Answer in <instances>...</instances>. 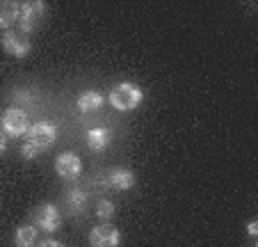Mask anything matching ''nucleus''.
<instances>
[{"label": "nucleus", "mask_w": 258, "mask_h": 247, "mask_svg": "<svg viewBox=\"0 0 258 247\" xmlns=\"http://www.w3.org/2000/svg\"><path fill=\"white\" fill-rule=\"evenodd\" d=\"M19 12H21L19 3H14V0H0V28L12 30V25L19 21Z\"/></svg>", "instance_id": "obj_10"}, {"label": "nucleus", "mask_w": 258, "mask_h": 247, "mask_svg": "<svg viewBox=\"0 0 258 247\" xmlns=\"http://www.w3.org/2000/svg\"><path fill=\"white\" fill-rule=\"evenodd\" d=\"M46 19V3L41 0H28L21 3V12H19V28L21 32L30 34L39 28Z\"/></svg>", "instance_id": "obj_3"}, {"label": "nucleus", "mask_w": 258, "mask_h": 247, "mask_svg": "<svg viewBox=\"0 0 258 247\" xmlns=\"http://www.w3.org/2000/svg\"><path fill=\"white\" fill-rule=\"evenodd\" d=\"M0 46L7 55L12 58H28L30 51H32V41H30V34L21 32V30H5L3 39H0Z\"/></svg>", "instance_id": "obj_4"}, {"label": "nucleus", "mask_w": 258, "mask_h": 247, "mask_svg": "<svg viewBox=\"0 0 258 247\" xmlns=\"http://www.w3.org/2000/svg\"><path fill=\"white\" fill-rule=\"evenodd\" d=\"M142 98H144V94H142V89L137 87L135 82H119V85L112 87V92H110V103H112V108H117V110H121V112L135 110L142 103Z\"/></svg>", "instance_id": "obj_2"}, {"label": "nucleus", "mask_w": 258, "mask_h": 247, "mask_svg": "<svg viewBox=\"0 0 258 247\" xmlns=\"http://www.w3.org/2000/svg\"><path fill=\"white\" fill-rule=\"evenodd\" d=\"M64 206H67L73 215L76 213L80 215L87 209V194H85V190H78V188L67 190V192H64Z\"/></svg>", "instance_id": "obj_13"}, {"label": "nucleus", "mask_w": 258, "mask_h": 247, "mask_svg": "<svg viewBox=\"0 0 258 247\" xmlns=\"http://www.w3.org/2000/svg\"><path fill=\"white\" fill-rule=\"evenodd\" d=\"M0 126H3V133L10 137H21L28 133L30 124H28V112L21 110V108L12 106L3 112V119H0Z\"/></svg>", "instance_id": "obj_5"}, {"label": "nucleus", "mask_w": 258, "mask_h": 247, "mask_svg": "<svg viewBox=\"0 0 258 247\" xmlns=\"http://www.w3.org/2000/svg\"><path fill=\"white\" fill-rule=\"evenodd\" d=\"M32 224L41 231H57V227L62 224V213L55 204H41L39 209H34L32 213Z\"/></svg>", "instance_id": "obj_6"}, {"label": "nucleus", "mask_w": 258, "mask_h": 247, "mask_svg": "<svg viewBox=\"0 0 258 247\" xmlns=\"http://www.w3.org/2000/svg\"><path fill=\"white\" fill-rule=\"evenodd\" d=\"M110 140H112V133H110V128H92V131L87 133V146L92 151H96V154H101V151H105L107 146H110Z\"/></svg>", "instance_id": "obj_11"}, {"label": "nucleus", "mask_w": 258, "mask_h": 247, "mask_svg": "<svg viewBox=\"0 0 258 247\" xmlns=\"http://www.w3.org/2000/svg\"><path fill=\"white\" fill-rule=\"evenodd\" d=\"M247 233L251 238H256V233H258V222H256V220H251V222L247 224Z\"/></svg>", "instance_id": "obj_17"}, {"label": "nucleus", "mask_w": 258, "mask_h": 247, "mask_svg": "<svg viewBox=\"0 0 258 247\" xmlns=\"http://www.w3.org/2000/svg\"><path fill=\"white\" fill-rule=\"evenodd\" d=\"M34 247H67V245H62V242L53 240V238H46V240H41L39 245H34Z\"/></svg>", "instance_id": "obj_16"}, {"label": "nucleus", "mask_w": 258, "mask_h": 247, "mask_svg": "<svg viewBox=\"0 0 258 247\" xmlns=\"http://www.w3.org/2000/svg\"><path fill=\"white\" fill-rule=\"evenodd\" d=\"M119 242H121L119 229L107 222L98 224L89 231V245L92 247H119Z\"/></svg>", "instance_id": "obj_7"}, {"label": "nucleus", "mask_w": 258, "mask_h": 247, "mask_svg": "<svg viewBox=\"0 0 258 247\" xmlns=\"http://www.w3.org/2000/svg\"><path fill=\"white\" fill-rule=\"evenodd\" d=\"M14 245L16 247H34L37 245V227H34V224H23V227H19L14 233Z\"/></svg>", "instance_id": "obj_14"}, {"label": "nucleus", "mask_w": 258, "mask_h": 247, "mask_svg": "<svg viewBox=\"0 0 258 247\" xmlns=\"http://www.w3.org/2000/svg\"><path fill=\"white\" fill-rule=\"evenodd\" d=\"M55 140H57V126L48 119H39L25 133V142H23V146H21V156H23L25 160L37 158L41 151H48Z\"/></svg>", "instance_id": "obj_1"}, {"label": "nucleus", "mask_w": 258, "mask_h": 247, "mask_svg": "<svg viewBox=\"0 0 258 247\" xmlns=\"http://www.w3.org/2000/svg\"><path fill=\"white\" fill-rule=\"evenodd\" d=\"M103 96L98 92H94V89H87V92H83L78 96V101H76V106H78V110L80 112H85V115H92V112H96V110H101V106H103Z\"/></svg>", "instance_id": "obj_12"}, {"label": "nucleus", "mask_w": 258, "mask_h": 247, "mask_svg": "<svg viewBox=\"0 0 258 247\" xmlns=\"http://www.w3.org/2000/svg\"><path fill=\"white\" fill-rule=\"evenodd\" d=\"M80 170H83V163H80V158L76 154H71V151L59 154L57 160H55V172H57L64 181H76L80 176Z\"/></svg>", "instance_id": "obj_8"}, {"label": "nucleus", "mask_w": 258, "mask_h": 247, "mask_svg": "<svg viewBox=\"0 0 258 247\" xmlns=\"http://www.w3.org/2000/svg\"><path fill=\"white\" fill-rule=\"evenodd\" d=\"M107 183L112 185L114 190L126 192V190H131L135 185V172L128 170V167H117V170H112L107 174Z\"/></svg>", "instance_id": "obj_9"}, {"label": "nucleus", "mask_w": 258, "mask_h": 247, "mask_svg": "<svg viewBox=\"0 0 258 247\" xmlns=\"http://www.w3.org/2000/svg\"><path fill=\"white\" fill-rule=\"evenodd\" d=\"M96 218L98 220H103V222H107V220H112V215H114V204L110 202V199H101V202L96 204Z\"/></svg>", "instance_id": "obj_15"}, {"label": "nucleus", "mask_w": 258, "mask_h": 247, "mask_svg": "<svg viewBox=\"0 0 258 247\" xmlns=\"http://www.w3.org/2000/svg\"><path fill=\"white\" fill-rule=\"evenodd\" d=\"M7 149V135L3 133V128H0V154Z\"/></svg>", "instance_id": "obj_18"}]
</instances>
